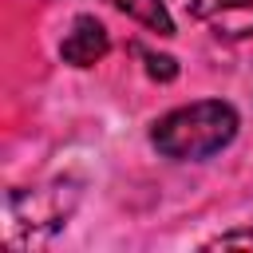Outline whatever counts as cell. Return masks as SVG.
Listing matches in <instances>:
<instances>
[{"label": "cell", "mask_w": 253, "mask_h": 253, "mask_svg": "<svg viewBox=\"0 0 253 253\" xmlns=\"http://www.w3.org/2000/svg\"><path fill=\"white\" fill-rule=\"evenodd\" d=\"M123 16H130L134 24L158 32V36H174V20H170V8L166 0H111Z\"/></svg>", "instance_id": "obj_5"}, {"label": "cell", "mask_w": 253, "mask_h": 253, "mask_svg": "<svg viewBox=\"0 0 253 253\" xmlns=\"http://www.w3.org/2000/svg\"><path fill=\"white\" fill-rule=\"evenodd\" d=\"M79 190L71 182H43V186H20L8 194V245H32L51 237L67 225L75 210Z\"/></svg>", "instance_id": "obj_2"}, {"label": "cell", "mask_w": 253, "mask_h": 253, "mask_svg": "<svg viewBox=\"0 0 253 253\" xmlns=\"http://www.w3.org/2000/svg\"><path fill=\"white\" fill-rule=\"evenodd\" d=\"M190 16L221 40L253 36V0H190Z\"/></svg>", "instance_id": "obj_3"}, {"label": "cell", "mask_w": 253, "mask_h": 253, "mask_svg": "<svg viewBox=\"0 0 253 253\" xmlns=\"http://www.w3.org/2000/svg\"><path fill=\"white\" fill-rule=\"evenodd\" d=\"M206 249H253V229H233V233H217L213 241H206Z\"/></svg>", "instance_id": "obj_7"}, {"label": "cell", "mask_w": 253, "mask_h": 253, "mask_svg": "<svg viewBox=\"0 0 253 253\" xmlns=\"http://www.w3.org/2000/svg\"><path fill=\"white\" fill-rule=\"evenodd\" d=\"M237 111L221 99H202V103H186L166 111L154 126H150V142L158 154L178 158V162H198L210 158L217 150H225L237 138Z\"/></svg>", "instance_id": "obj_1"}, {"label": "cell", "mask_w": 253, "mask_h": 253, "mask_svg": "<svg viewBox=\"0 0 253 253\" xmlns=\"http://www.w3.org/2000/svg\"><path fill=\"white\" fill-rule=\"evenodd\" d=\"M107 47H111L107 28H103L95 16H75V20H71V32H67L63 43H59V55H63V63H71V67H95V63L107 55Z\"/></svg>", "instance_id": "obj_4"}, {"label": "cell", "mask_w": 253, "mask_h": 253, "mask_svg": "<svg viewBox=\"0 0 253 253\" xmlns=\"http://www.w3.org/2000/svg\"><path fill=\"white\" fill-rule=\"evenodd\" d=\"M138 55H142V63H146V75H150V79L170 83V79L178 75V63H174L170 55H154V51H138Z\"/></svg>", "instance_id": "obj_6"}]
</instances>
